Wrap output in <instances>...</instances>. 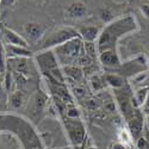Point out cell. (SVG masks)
Instances as JSON below:
<instances>
[{"instance_id": "6da1fadb", "label": "cell", "mask_w": 149, "mask_h": 149, "mask_svg": "<svg viewBox=\"0 0 149 149\" xmlns=\"http://www.w3.org/2000/svg\"><path fill=\"white\" fill-rule=\"evenodd\" d=\"M139 29V24L132 15H127L122 18L115 19L99 33L97 40L98 54L105 50H116L117 42L128 33L135 32Z\"/></svg>"}, {"instance_id": "7a4b0ae2", "label": "cell", "mask_w": 149, "mask_h": 149, "mask_svg": "<svg viewBox=\"0 0 149 149\" xmlns=\"http://www.w3.org/2000/svg\"><path fill=\"white\" fill-rule=\"evenodd\" d=\"M82 40L80 37H77V38H73L58 47H55L53 52L57 58V62L63 67L77 65V61L82 52Z\"/></svg>"}, {"instance_id": "3957f363", "label": "cell", "mask_w": 149, "mask_h": 149, "mask_svg": "<svg viewBox=\"0 0 149 149\" xmlns=\"http://www.w3.org/2000/svg\"><path fill=\"white\" fill-rule=\"evenodd\" d=\"M80 37L78 33L77 29L73 28H60L56 31H54L53 33L49 35L47 38H44L41 43V45L38 47L40 50H47V49H52L55 47H58L61 44H63L73 38H77Z\"/></svg>"}, {"instance_id": "277c9868", "label": "cell", "mask_w": 149, "mask_h": 149, "mask_svg": "<svg viewBox=\"0 0 149 149\" xmlns=\"http://www.w3.org/2000/svg\"><path fill=\"white\" fill-rule=\"evenodd\" d=\"M65 128L68 135L69 141L73 143V146H81L85 142L86 137V129L84 124L80 122V119H73V118H65Z\"/></svg>"}, {"instance_id": "5b68a950", "label": "cell", "mask_w": 149, "mask_h": 149, "mask_svg": "<svg viewBox=\"0 0 149 149\" xmlns=\"http://www.w3.org/2000/svg\"><path fill=\"white\" fill-rule=\"evenodd\" d=\"M47 102H48V97L42 91H37L30 98L28 104V113L32 119L40 118V116L43 113V111L47 106Z\"/></svg>"}, {"instance_id": "8992f818", "label": "cell", "mask_w": 149, "mask_h": 149, "mask_svg": "<svg viewBox=\"0 0 149 149\" xmlns=\"http://www.w3.org/2000/svg\"><path fill=\"white\" fill-rule=\"evenodd\" d=\"M36 61H37V65H38V67L43 74L48 73L49 70H52L55 67H58L57 58H56V56L52 49L42 50V53L37 54Z\"/></svg>"}, {"instance_id": "52a82bcc", "label": "cell", "mask_w": 149, "mask_h": 149, "mask_svg": "<svg viewBox=\"0 0 149 149\" xmlns=\"http://www.w3.org/2000/svg\"><path fill=\"white\" fill-rule=\"evenodd\" d=\"M127 124H128V131H129L131 137L134 140L139 139L142 135V130H143V127H144L143 116L139 110H136L132 113V116L127 119Z\"/></svg>"}, {"instance_id": "ba28073f", "label": "cell", "mask_w": 149, "mask_h": 149, "mask_svg": "<svg viewBox=\"0 0 149 149\" xmlns=\"http://www.w3.org/2000/svg\"><path fill=\"white\" fill-rule=\"evenodd\" d=\"M11 67L20 74H32L35 73V66L30 57H10L8 60Z\"/></svg>"}, {"instance_id": "9c48e42d", "label": "cell", "mask_w": 149, "mask_h": 149, "mask_svg": "<svg viewBox=\"0 0 149 149\" xmlns=\"http://www.w3.org/2000/svg\"><path fill=\"white\" fill-rule=\"evenodd\" d=\"M49 88H50V91L55 95L56 100H60L61 103H63L65 105L73 104V97H72L70 92L67 88V85L49 81Z\"/></svg>"}, {"instance_id": "30bf717a", "label": "cell", "mask_w": 149, "mask_h": 149, "mask_svg": "<svg viewBox=\"0 0 149 149\" xmlns=\"http://www.w3.org/2000/svg\"><path fill=\"white\" fill-rule=\"evenodd\" d=\"M87 15V6L82 1H73L65 10V17L68 19H81Z\"/></svg>"}, {"instance_id": "8fae6325", "label": "cell", "mask_w": 149, "mask_h": 149, "mask_svg": "<svg viewBox=\"0 0 149 149\" xmlns=\"http://www.w3.org/2000/svg\"><path fill=\"white\" fill-rule=\"evenodd\" d=\"M24 32L28 36L29 41L37 42L43 37V35L45 32V26L42 25V24L36 23V22H30L24 25Z\"/></svg>"}, {"instance_id": "7c38bea8", "label": "cell", "mask_w": 149, "mask_h": 149, "mask_svg": "<svg viewBox=\"0 0 149 149\" xmlns=\"http://www.w3.org/2000/svg\"><path fill=\"white\" fill-rule=\"evenodd\" d=\"M3 35L8 45H16V47H23V48L29 47V42L24 37H22L19 33H17L16 31L11 30L6 26L3 28Z\"/></svg>"}, {"instance_id": "4fadbf2b", "label": "cell", "mask_w": 149, "mask_h": 149, "mask_svg": "<svg viewBox=\"0 0 149 149\" xmlns=\"http://www.w3.org/2000/svg\"><path fill=\"white\" fill-rule=\"evenodd\" d=\"M98 58L102 65L109 68H115L120 66V60L116 50H105L103 53H99Z\"/></svg>"}, {"instance_id": "5bb4252c", "label": "cell", "mask_w": 149, "mask_h": 149, "mask_svg": "<svg viewBox=\"0 0 149 149\" xmlns=\"http://www.w3.org/2000/svg\"><path fill=\"white\" fill-rule=\"evenodd\" d=\"M62 72L65 74V78H66V84L67 81L70 82H80L84 78V73L82 69L77 66V65H70V66H63L62 67Z\"/></svg>"}, {"instance_id": "9a60e30c", "label": "cell", "mask_w": 149, "mask_h": 149, "mask_svg": "<svg viewBox=\"0 0 149 149\" xmlns=\"http://www.w3.org/2000/svg\"><path fill=\"white\" fill-rule=\"evenodd\" d=\"M77 30L84 42H95L100 33L97 26H81Z\"/></svg>"}, {"instance_id": "2e32d148", "label": "cell", "mask_w": 149, "mask_h": 149, "mask_svg": "<svg viewBox=\"0 0 149 149\" xmlns=\"http://www.w3.org/2000/svg\"><path fill=\"white\" fill-rule=\"evenodd\" d=\"M104 79H105L106 85H109L110 87H112L113 90L122 88L127 85L124 77H122L120 74H117V73H107L104 75Z\"/></svg>"}, {"instance_id": "e0dca14e", "label": "cell", "mask_w": 149, "mask_h": 149, "mask_svg": "<svg viewBox=\"0 0 149 149\" xmlns=\"http://www.w3.org/2000/svg\"><path fill=\"white\" fill-rule=\"evenodd\" d=\"M148 92H149V86H142L139 90H136L135 93H132V104L136 109L143 106Z\"/></svg>"}, {"instance_id": "ac0fdd59", "label": "cell", "mask_w": 149, "mask_h": 149, "mask_svg": "<svg viewBox=\"0 0 149 149\" xmlns=\"http://www.w3.org/2000/svg\"><path fill=\"white\" fill-rule=\"evenodd\" d=\"M5 52L8 53L11 57H31V52L28 48H23V47H16V45H8Z\"/></svg>"}, {"instance_id": "d6986e66", "label": "cell", "mask_w": 149, "mask_h": 149, "mask_svg": "<svg viewBox=\"0 0 149 149\" xmlns=\"http://www.w3.org/2000/svg\"><path fill=\"white\" fill-rule=\"evenodd\" d=\"M90 86L93 92H99L103 91L106 87V82L104 79V75H98V74H94L90 78Z\"/></svg>"}, {"instance_id": "ffe728a7", "label": "cell", "mask_w": 149, "mask_h": 149, "mask_svg": "<svg viewBox=\"0 0 149 149\" xmlns=\"http://www.w3.org/2000/svg\"><path fill=\"white\" fill-rule=\"evenodd\" d=\"M24 103V94L22 91H16L10 97V104L13 109H20Z\"/></svg>"}, {"instance_id": "44dd1931", "label": "cell", "mask_w": 149, "mask_h": 149, "mask_svg": "<svg viewBox=\"0 0 149 149\" xmlns=\"http://www.w3.org/2000/svg\"><path fill=\"white\" fill-rule=\"evenodd\" d=\"M84 52L87 54L91 58H97V53H98V49H97V44L94 42H85L84 43Z\"/></svg>"}, {"instance_id": "7402d4cb", "label": "cell", "mask_w": 149, "mask_h": 149, "mask_svg": "<svg viewBox=\"0 0 149 149\" xmlns=\"http://www.w3.org/2000/svg\"><path fill=\"white\" fill-rule=\"evenodd\" d=\"M65 111H66V116L68 118H73V119H78L80 117V112H79V110L77 109V106L73 104H68L66 105L65 107Z\"/></svg>"}, {"instance_id": "603a6c76", "label": "cell", "mask_w": 149, "mask_h": 149, "mask_svg": "<svg viewBox=\"0 0 149 149\" xmlns=\"http://www.w3.org/2000/svg\"><path fill=\"white\" fill-rule=\"evenodd\" d=\"M6 70V52L0 40V74H4Z\"/></svg>"}, {"instance_id": "cb8c5ba5", "label": "cell", "mask_w": 149, "mask_h": 149, "mask_svg": "<svg viewBox=\"0 0 149 149\" xmlns=\"http://www.w3.org/2000/svg\"><path fill=\"white\" fill-rule=\"evenodd\" d=\"M99 17H100V19L104 23H111L113 20V13L110 8H103L100 11V13H99Z\"/></svg>"}, {"instance_id": "d4e9b609", "label": "cell", "mask_w": 149, "mask_h": 149, "mask_svg": "<svg viewBox=\"0 0 149 149\" xmlns=\"http://www.w3.org/2000/svg\"><path fill=\"white\" fill-rule=\"evenodd\" d=\"M72 92H73V95L77 99H82L85 95H86V90L84 86L77 84V85H74L73 86V88H72Z\"/></svg>"}, {"instance_id": "484cf974", "label": "cell", "mask_w": 149, "mask_h": 149, "mask_svg": "<svg viewBox=\"0 0 149 149\" xmlns=\"http://www.w3.org/2000/svg\"><path fill=\"white\" fill-rule=\"evenodd\" d=\"M135 146L137 149H149V140L141 135L139 139L135 140Z\"/></svg>"}, {"instance_id": "4316f807", "label": "cell", "mask_w": 149, "mask_h": 149, "mask_svg": "<svg viewBox=\"0 0 149 149\" xmlns=\"http://www.w3.org/2000/svg\"><path fill=\"white\" fill-rule=\"evenodd\" d=\"M86 105H87V107H88L90 110H95V109H98L99 106L102 105V102L99 100V99L91 98V99H88V100H87V103H86Z\"/></svg>"}, {"instance_id": "83f0119b", "label": "cell", "mask_w": 149, "mask_h": 149, "mask_svg": "<svg viewBox=\"0 0 149 149\" xmlns=\"http://www.w3.org/2000/svg\"><path fill=\"white\" fill-rule=\"evenodd\" d=\"M119 139H120V142L122 143H128V142H130V139H131V136H130V134H129V131L128 130H120V132H119Z\"/></svg>"}, {"instance_id": "f1b7e54d", "label": "cell", "mask_w": 149, "mask_h": 149, "mask_svg": "<svg viewBox=\"0 0 149 149\" xmlns=\"http://www.w3.org/2000/svg\"><path fill=\"white\" fill-rule=\"evenodd\" d=\"M140 10H141V12L143 13L144 17L149 18V5H148V4H143V5H141Z\"/></svg>"}, {"instance_id": "f546056e", "label": "cell", "mask_w": 149, "mask_h": 149, "mask_svg": "<svg viewBox=\"0 0 149 149\" xmlns=\"http://www.w3.org/2000/svg\"><path fill=\"white\" fill-rule=\"evenodd\" d=\"M12 82V77H11V74L8 73V74H6V78H5V88L8 91L10 88H11V84Z\"/></svg>"}, {"instance_id": "4dcf8cb0", "label": "cell", "mask_w": 149, "mask_h": 149, "mask_svg": "<svg viewBox=\"0 0 149 149\" xmlns=\"http://www.w3.org/2000/svg\"><path fill=\"white\" fill-rule=\"evenodd\" d=\"M15 3H16V0H0V5H1V7L12 6Z\"/></svg>"}, {"instance_id": "1f68e13d", "label": "cell", "mask_w": 149, "mask_h": 149, "mask_svg": "<svg viewBox=\"0 0 149 149\" xmlns=\"http://www.w3.org/2000/svg\"><path fill=\"white\" fill-rule=\"evenodd\" d=\"M111 149H127V146L124 143H122V142H116V143L112 144Z\"/></svg>"}, {"instance_id": "d6a6232c", "label": "cell", "mask_w": 149, "mask_h": 149, "mask_svg": "<svg viewBox=\"0 0 149 149\" xmlns=\"http://www.w3.org/2000/svg\"><path fill=\"white\" fill-rule=\"evenodd\" d=\"M142 107H143L144 111H149V92H148V95L146 98V102H144V104H143Z\"/></svg>"}, {"instance_id": "836d02e7", "label": "cell", "mask_w": 149, "mask_h": 149, "mask_svg": "<svg viewBox=\"0 0 149 149\" xmlns=\"http://www.w3.org/2000/svg\"><path fill=\"white\" fill-rule=\"evenodd\" d=\"M117 3H124V1H127V0H116Z\"/></svg>"}, {"instance_id": "e575fe53", "label": "cell", "mask_w": 149, "mask_h": 149, "mask_svg": "<svg viewBox=\"0 0 149 149\" xmlns=\"http://www.w3.org/2000/svg\"><path fill=\"white\" fill-rule=\"evenodd\" d=\"M147 122H148V125H149V113L147 115Z\"/></svg>"}]
</instances>
